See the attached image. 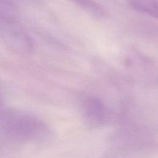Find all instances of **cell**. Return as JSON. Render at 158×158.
<instances>
[{
	"mask_svg": "<svg viewBox=\"0 0 158 158\" xmlns=\"http://www.w3.org/2000/svg\"><path fill=\"white\" fill-rule=\"evenodd\" d=\"M46 128L38 119L25 113L6 109L0 100V141H20L43 137Z\"/></svg>",
	"mask_w": 158,
	"mask_h": 158,
	"instance_id": "cell-1",
	"label": "cell"
},
{
	"mask_svg": "<svg viewBox=\"0 0 158 158\" xmlns=\"http://www.w3.org/2000/svg\"><path fill=\"white\" fill-rule=\"evenodd\" d=\"M0 38L12 50L28 54L33 48V41L14 14L0 12Z\"/></svg>",
	"mask_w": 158,
	"mask_h": 158,
	"instance_id": "cell-2",
	"label": "cell"
},
{
	"mask_svg": "<svg viewBox=\"0 0 158 158\" xmlns=\"http://www.w3.org/2000/svg\"><path fill=\"white\" fill-rule=\"evenodd\" d=\"M84 112L89 122L94 124L101 123L105 118V108L103 103L97 98H87L84 102Z\"/></svg>",
	"mask_w": 158,
	"mask_h": 158,
	"instance_id": "cell-3",
	"label": "cell"
},
{
	"mask_svg": "<svg viewBox=\"0 0 158 158\" xmlns=\"http://www.w3.org/2000/svg\"><path fill=\"white\" fill-rule=\"evenodd\" d=\"M128 4L138 12L152 17H157V0H127Z\"/></svg>",
	"mask_w": 158,
	"mask_h": 158,
	"instance_id": "cell-4",
	"label": "cell"
},
{
	"mask_svg": "<svg viewBox=\"0 0 158 158\" xmlns=\"http://www.w3.org/2000/svg\"><path fill=\"white\" fill-rule=\"evenodd\" d=\"M79 7L96 17L104 16L102 7L93 0H70Z\"/></svg>",
	"mask_w": 158,
	"mask_h": 158,
	"instance_id": "cell-5",
	"label": "cell"
},
{
	"mask_svg": "<svg viewBox=\"0 0 158 158\" xmlns=\"http://www.w3.org/2000/svg\"><path fill=\"white\" fill-rule=\"evenodd\" d=\"M15 0H0V12L14 14L15 10Z\"/></svg>",
	"mask_w": 158,
	"mask_h": 158,
	"instance_id": "cell-6",
	"label": "cell"
}]
</instances>
